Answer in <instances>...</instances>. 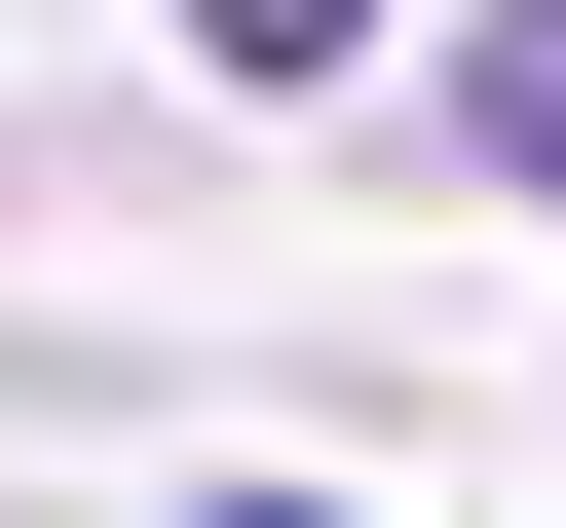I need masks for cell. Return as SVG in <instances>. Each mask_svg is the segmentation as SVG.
Segmentation results:
<instances>
[{"instance_id": "obj_1", "label": "cell", "mask_w": 566, "mask_h": 528, "mask_svg": "<svg viewBox=\"0 0 566 528\" xmlns=\"http://www.w3.org/2000/svg\"><path fill=\"white\" fill-rule=\"evenodd\" d=\"M453 114H491V189H566V0H491V76H453Z\"/></svg>"}, {"instance_id": "obj_2", "label": "cell", "mask_w": 566, "mask_h": 528, "mask_svg": "<svg viewBox=\"0 0 566 528\" xmlns=\"http://www.w3.org/2000/svg\"><path fill=\"white\" fill-rule=\"evenodd\" d=\"M340 39H378V0H189V76H340Z\"/></svg>"}, {"instance_id": "obj_3", "label": "cell", "mask_w": 566, "mask_h": 528, "mask_svg": "<svg viewBox=\"0 0 566 528\" xmlns=\"http://www.w3.org/2000/svg\"><path fill=\"white\" fill-rule=\"evenodd\" d=\"M227 528H340V490H227Z\"/></svg>"}]
</instances>
